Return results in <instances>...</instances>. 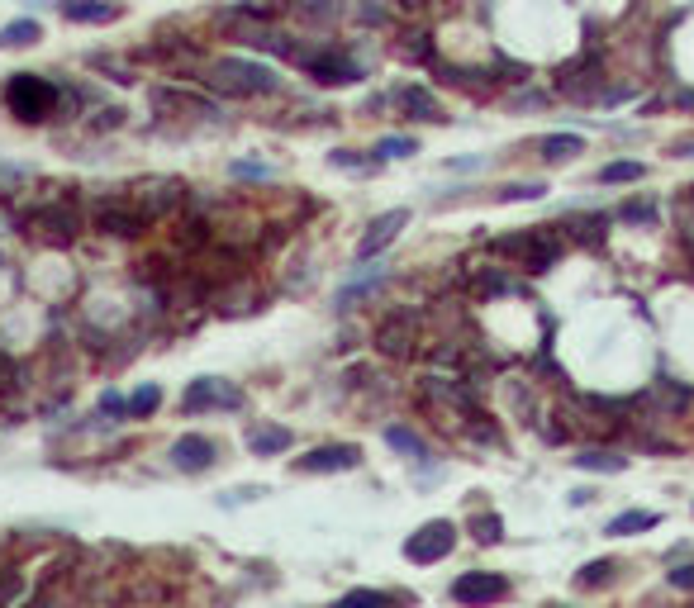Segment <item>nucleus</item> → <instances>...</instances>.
<instances>
[{"label": "nucleus", "mask_w": 694, "mask_h": 608, "mask_svg": "<svg viewBox=\"0 0 694 608\" xmlns=\"http://www.w3.org/2000/svg\"><path fill=\"white\" fill-rule=\"evenodd\" d=\"M205 81L219 95H228V100H253V95H267V91L280 86L271 67L247 62V58H219V62H209L205 67Z\"/></svg>", "instance_id": "1"}, {"label": "nucleus", "mask_w": 694, "mask_h": 608, "mask_svg": "<svg viewBox=\"0 0 694 608\" xmlns=\"http://www.w3.org/2000/svg\"><path fill=\"white\" fill-rule=\"evenodd\" d=\"M58 100H62V91L48 76H34V72H14L10 86H5V105L20 124H43L48 114L58 110Z\"/></svg>", "instance_id": "2"}, {"label": "nucleus", "mask_w": 694, "mask_h": 608, "mask_svg": "<svg viewBox=\"0 0 694 608\" xmlns=\"http://www.w3.org/2000/svg\"><path fill=\"white\" fill-rule=\"evenodd\" d=\"M290 62H300L319 86H352L361 81V67L338 48H290Z\"/></svg>", "instance_id": "3"}, {"label": "nucleus", "mask_w": 694, "mask_h": 608, "mask_svg": "<svg viewBox=\"0 0 694 608\" xmlns=\"http://www.w3.org/2000/svg\"><path fill=\"white\" fill-rule=\"evenodd\" d=\"M494 252L500 257H519V266H528V272H547V266H556L561 257V238L552 228H538V233H514V238H500L494 243Z\"/></svg>", "instance_id": "4"}, {"label": "nucleus", "mask_w": 694, "mask_h": 608, "mask_svg": "<svg viewBox=\"0 0 694 608\" xmlns=\"http://www.w3.org/2000/svg\"><path fill=\"white\" fill-rule=\"evenodd\" d=\"M209 409H228L238 414L243 409V390L234 380H219V376H200L186 385V395H181V414H209Z\"/></svg>", "instance_id": "5"}, {"label": "nucleus", "mask_w": 694, "mask_h": 608, "mask_svg": "<svg viewBox=\"0 0 694 608\" xmlns=\"http://www.w3.org/2000/svg\"><path fill=\"white\" fill-rule=\"evenodd\" d=\"M452 547H457V528L448 518H433V523H423L414 537H405V561L438 566L442 556H452Z\"/></svg>", "instance_id": "6"}, {"label": "nucleus", "mask_w": 694, "mask_h": 608, "mask_svg": "<svg viewBox=\"0 0 694 608\" xmlns=\"http://www.w3.org/2000/svg\"><path fill=\"white\" fill-rule=\"evenodd\" d=\"M556 91L566 95V100H600L604 95V62L594 58V53L566 62L556 72Z\"/></svg>", "instance_id": "7"}, {"label": "nucleus", "mask_w": 694, "mask_h": 608, "mask_svg": "<svg viewBox=\"0 0 694 608\" xmlns=\"http://www.w3.org/2000/svg\"><path fill=\"white\" fill-rule=\"evenodd\" d=\"M509 595V580L494 576V570H467V576L452 580V604L461 608H490Z\"/></svg>", "instance_id": "8"}, {"label": "nucleus", "mask_w": 694, "mask_h": 608, "mask_svg": "<svg viewBox=\"0 0 694 608\" xmlns=\"http://www.w3.org/2000/svg\"><path fill=\"white\" fill-rule=\"evenodd\" d=\"M95 228L114 233V238H138V233L147 228V219L134 210V200H129V195H110V200L95 205Z\"/></svg>", "instance_id": "9"}, {"label": "nucleus", "mask_w": 694, "mask_h": 608, "mask_svg": "<svg viewBox=\"0 0 694 608\" xmlns=\"http://www.w3.org/2000/svg\"><path fill=\"white\" fill-rule=\"evenodd\" d=\"M129 200H134V210L153 224V219H167V214H176V205L186 200V185L181 181H157V185H134L129 191Z\"/></svg>", "instance_id": "10"}, {"label": "nucleus", "mask_w": 694, "mask_h": 608, "mask_svg": "<svg viewBox=\"0 0 694 608\" xmlns=\"http://www.w3.org/2000/svg\"><path fill=\"white\" fill-rule=\"evenodd\" d=\"M357 466H361V447L352 443L314 447L309 456H295V470H305V476H334V470H357Z\"/></svg>", "instance_id": "11"}, {"label": "nucleus", "mask_w": 694, "mask_h": 608, "mask_svg": "<svg viewBox=\"0 0 694 608\" xmlns=\"http://www.w3.org/2000/svg\"><path fill=\"white\" fill-rule=\"evenodd\" d=\"M76 228H81V214L72 205H48V210L34 214V224H29V233H39L48 247H67L76 238Z\"/></svg>", "instance_id": "12"}, {"label": "nucleus", "mask_w": 694, "mask_h": 608, "mask_svg": "<svg viewBox=\"0 0 694 608\" xmlns=\"http://www.w3.org/2000/svg\"><path fill=\"white\" fill-rule=\"evenodd\" d=\"M409 224V210H386V214H376L367 233H361V243H357V262H371V257H381V252L400 238V228Z\"/></svg>", "instance_id": "13"}, {"label": "nucleus", "mask_w": 694, "mask_h": 608, "mask_svg": "<svg viewBox=\"0 0 694 608\" xmlns=\"http://www.w3.org/2000/svg\"><path fill=\"white\" fill-rule=\"evenodd\" d=\"M414 347H419V333L409 314H395L376 328V352H386V357H414Z\"/></svg>", "instance_id": "14"}, {"label": "nucleus", "mask_w": 694, "mask_h": 608, "mask_svg": "<svg viewBox=\"0 0 694 608\" xmlns=\"http://www.w3.org/2000/svg\"><path fill=\"white\" fill-rule=\"evenodd\" d=\"M214 456H219V447H214L205 433H186V437H176V443H172V461H176V470H191V476L209 470V466H214Z\"/></svg>", "instance_id": "15"}, {"label": "nucleus", "mask_w": 694, "mask_h": 608, "mask_svg": "<svg viewBox=\"0 0 694 608\" xmlns=\"http://www.w3.org/2000/svg\"><path fill=\"white\" fill-rule=\"evenodd\" d=\"M637 404H656L661 414H671V418H675V414H685L690 404H694V390H690V385H681V380H666V376H661V380H656Z\"/></svg>", "instance_id": "16"}, {"label": "nucleus", "mask_w": 694, "mask_h": 608, "mask_svg": "<svg viewBox=\"0 0 694 608\" xmlns=\"http://www.w3.org/2000/svg\"><path fill=\"white\" fill-rule=\"evenodd\" d=\"M58 10L67 24H110L124 14L120 5H110V0H58Z\"/></svg>", "instance_id": "17"}, {"label": "nucleus", "mask_w": 694, "mask_h": 608, "mask_svg": "<svg viewBox=\"0 0 694 608\" xmlns=\"http://www.w3.org/2000/svg\"><path fill=\"white\" fill-rule=\"evenodd\" d=\"M290 428H280V424H262L247 433V447H253V456H280V452H290Z\"/></svg>", "instance_id": "18"}, {"label": "nucleus", "mask_w": 694, "mask_h": 608, "mask_svg": "<svg viewBox=\"0 0 694 608\" xmlns=\"http://www.w3.org/2000/svg\"><path fill=\"white\" fill-rule=\"evenodd\" d=\"M575 152H585V139H581V133H547V139L538 143V157H542V162H571Z\"/></svg>", "instance_id": "19"}, {"label": "nucleus", "mask_w": 694, "mask_h": 608, "mask_svg": "<svg viewBox=\"0 0 694 608\" xmlns=\"http://www.w3.org/2000/svg\"><path fill=\"white\" fill-rule=\"evenodd\" d=\"M395 105L409 110L414 120H442V105L433 95H428L423 86H405V91H395Z\"/></svg>", "instance_id": "20"}, {"label": "nucleus", "mask_w": 694, "mask_h": 608, "mask_svg": "<svg viewBox=\"0 0 694 608\" xmlns=\"http://www.w3.org/2000/svg\"><path fill=\"white\" fill-rule=\"evenodd\" d=\"M661 523V514H652V509H627V514H618V518H609V537H633V532H647V528H656Z\"/></svg>", "instance_id": "21"}, {"label": "nucleus", "mask_w": 694, "mask_h": 608, "mask_svg": "<svg viewBox=\"0 0 694 608\" xmlns=\"http://www.w3.org/2000/svg\"><path fill=\"white\" fill-rule=\"evenodd\" d=\"M575 466H581V470H600V476H618V470L627 466V456L604 452V447H590V452L575 456Z\"/></svg>", "instance_id": "22"}, {"label": "nucleus", "mask_w": 694, "mask_h": 608, "mask_svg": "<svg viewBox=\"0 0 694 608\" xmlns=\"http://www.w3.org/2000/svg\"><path fill=\"white\" fill-rule=\"evenodd\" d=\"M39 39H43L39 20H14V24L0 29V48H29V43H39Z\"/></svg>", "instance_id": "23"}, {"label": "nucleus", "mask_w": 694, "mask_h": 608, "mask_svg": "<svg viewBox=\"0 0 694 608\" xmlns=\"http://www.w3.org/2000/svg\"><path fill=\"white\" fill-rule=\"evenodd\" d=\"M647 176V166L633 162V157H623V162H609L600 166V185H627V181H642Z\"/></svg>", "instance_id": "24"}, {"label": "nucleus", "mask_w": 694, "mask_h": 608, "mask_svg": "<svg viewBox=\"0 0 694 608\" xmlns=\"http://www.w3.org/2000/svg\"><path fill=\"white\" fill-rule=\"evenodd\" d=\"M614 570H618V561H609V556H604V561H590V566H581V576H575V585H581V589H600V585L614 580Z\"/></svg>", "instance_id": "25"}, {"label": "nucleus", "mask_w": 694, "mask_h": 608, "mask_svg": "<svg viewBox=\"0 0 694 608\" xmlns=\"http://www.w3.org/2000/svg\"><path fill=\"white\" fill-rule=\"evenodd\" d=\"M334 608H395V599L381 595V589H352V595H343Z\"/></svg>", "instance_id": "26"}, {"label": "nucleus", "mask_w": 694, "mask_h": 608, "mask_svg": "<svg viewBox=\"0 0 694 608\" xmlns=\"http://www.w3.org/2000/svg\"><path fill=\"white\" fill-rule=\"evenodd\" d=\"M157 404H162V385H138L134 399H129V418H147V414H157Z\"/></svg>", "instance_id": "27"}, {"label": "nucleus", "mask_w": 694, "mask_h": 608, "mask_svg": "<svg viewBox=\"0 0 694 608\" xmlns=\"http://www.w3.org/2000/svg\"><path fill=\"white\" fill-rule=\"evenodd\" d=\"M381 281H386V266H376V272H367L361 281H352V285H347V291L338 295V309H347V304H357V300L367 295V291H376V285H381Z\"/></svg>", "instance_id": "28"}, {"label": "nucleus", "mask_w": 694, "mask_h": 608, "mask_svg": "<svg viewBox=\"0 0 694 608\" xmlns=\"http://www.w3.org/2000/svg\"><path fill=\"white\" fill-rule=\"evenodd\" d=\"M656 214H661L656 200H627V205L618 210L623 224H656Z\"/></svg>", "instance_id": "29"}, {"label": "nucleus", "mask_w": 694, "mask_h": 608, "mask_svg": "<svg viewBox=\"0 0 694 608\" xmlns=\"http://www.w3.org/2000/svg\"><path fill=\"white\" fill-rule=\"evenodd\" d=\"M386 443H390L395 452H405V456H428L423 437H419V433H409V428H386Z\"/></svg>", "instance_id": "30"}, {"label": "nucleus", "mask_w": 694, "mask_h": 608, "mask_svg": "<svg viewBox=\"0 0 694 608\" xmlns=\"http://www.w3.org/2000/svg\"><path fill=\"white\" fill-rule=\"evenodd\" d=\"M471 528H476V542H481V547H494V542L504 537V523H500V514H481V518L471 523Z\"/></svg>", "instance_id": "31"}, {"label": "nucleus", "mask_w": 694, "mask_h": 608, "mask_svg": "<svg viewBox=\"0 0 694 608\" xmlns=\"http://www.w3.org/2000/svg\"><path fill=\"white\" fill-rule=\"evenodd\" d=\"M414 43H400V58L405 62H428L433 58V43H428V33H409Z\"/></svg>", "instance_id": "32"}, {"label": "nucleus", "mask_w": 694, "mask_h": 608, "mask_svg": "<svg viewBox=\"0 0 694 608\" xmlns=\"http://www.w3.org/2000/svg\"><path fill=\"white\" fill-rule=\"evenodd\" d=\"M371 152H381V157H409V152H419L414 139H381Z\"/></svg>", "instance_id": "33"}, {"label": "nucleus", "mask_w": 694, "mask_h": 608, "mask_svg": "<svg viewBox=\"0 0 694 608\" xmlns=\"http://www.w3.org/2000/svg\"><path fill=\"white\" fill-rule=\"evenodd\" d=\"M328 162H334V166H343V172H367V157H357V152L352 148H338V152H328Z\"/></svg>", "instance_id": "34"}, {"label": "nucleus", "mask_w": 694, "mask_h": 608, "mask_svg": "<svg viewBox=\"0 0 694 608\" xmlns=\"http://www.w3.org/2000/svg\"><path fill=\"white\" fill-rule=\"evenodd\" d=\"M228 172L243 176V181H271V166H267V162H234Z\"/></svg>", "instance_id": "35"}, {"label": "nucleus", "mask_w": 694, "mask_h": 608, "mask_svg": "<svg viewBox=\"0 0 694 608\" xmlns=\"http://www.w3.org/2000/svg\"><path fill=\"white\" fill-rule=\"evenodd\" d=\"M547 195V185H538V181H528V185H504L500 200H542Z\"/></svg>", "instance_id": "36"}, {"label": "nucleus", "mask_w": 694, "mask_h": 608, "mask_svg": "<svg viewBox=\"0 0 694 608\" xmlns=\"http://www.w3.org/2000/svg\"><path fill=\"white\" fill-rule=\"evenodd\" d=\"M101 414H105V418H129V399H124V395H114V390L101 395Z\"/></svg>", "instance_id": "37"}, {"label": "nucleus", "mask_w": 694, "mask_h": 608, "mask_svg": "<svg viewBox=\"0 0 694 608\" xmlns=\"http://www.w3.org/2000/svg\"><path fill=\"white\" fill-rule=\"evenodd\" d=\"M671 585H675V589H694V561H690V566H675V570H671Z\"/></svg>", "instance_id": "38"}, {"label": "nucleus", "mask_w": 694, "mask_h": 608, "mask_svg": "<svg viewBox=\"0 0 694 608\" xmlns=\"http://www.w3.org/2000/svg\"><path fill=\"white\" fill-rule=\"evenodd\" d=\"M357 20H361V24H386V10H381V5H361Z\"/></svg>", "instance_id": "39"}, {"label": "nucleus", "mask_w": 694, "mask_h": 608, "mask_svg": "<svg viewBox=\"0 0 694 608\" xmlns=\"http://www.w3.org/2000/svg\"><path fill=\"white\" fill-rule=\"evenodd\" d=\"M671 157H694V139H681V143H671Z\"/></svg>", "instance_id": "40"}, {"label": "nucleus", "mask_w": 694, "mask_h": 608, "mask_svg": "<svg viewBox=\"0 0 694 608\" xmlns=\"http://www.w3.org/2000/svg\"><path fill=\"white\" fill-rule=\"evenodd\" d=\"M361 110H367V114H381V110H386V95H371V100H367V105H361Z\"/></svg>", "instance_id": "41"}, {"label": "nucleus", "mask_w": 694, "mask_h": 608, "mask_svg": "<svg viewBox=\"0 0 694 608\" xmlns=\"http://www.w3.org/2000/svg\"><path fill=\"white\" fill-rule=\"evenodd\" d=\"M675 105H681V110H694V91H681V95H675Z\"/></svg>", "instance_id": "42"}, {"label": "nucleus", "mask_w": 694, "mask_h": 608, "mask_svg": "<svg viewBox=\"0 0 694 608\" xmlns=\"http://www.w3.org/2000/svg\"><path fill=\"white\" fill-rule=\"evenodd\" d=\"M400 5H405V10H419V5H423V0H400Z\"/></svg>", "instance_id": "43"}]
</instances>
